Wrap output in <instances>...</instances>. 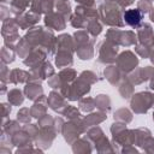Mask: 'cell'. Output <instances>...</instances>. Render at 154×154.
<instances>
[{
  "instance_id": "cell-1",
  "label": "cell",
  "mask_w": 154,
  "mask_h": 154,
  "mask_svg": "<svg viewBox=\"0 0 154 154\" xmlns=\"http://www.w3.org/2000/svg\"><path fill=\"white\" fill-rule=\"evenodd\" d=\"M99 12H100V18L102 19V22L105 24L108 25H117V26H122L123 22L120 18V6H118L117 4L113 2H107V4H102L99 7Z\"/></svg>"
},
{
  "instance_id": "cell-2",
  "label": "cell",
  "mask_w": 154,
  "mask_h": 154,
  "mask_svg": "<svg viewBox=\"0 0 154 154\" xmlns=\"http://www.w3.org/2000/svg\"><path fill=\"white\" fill-rule=\"evenodd\" d=\"M154 103V94L150 93H138L134 95L131 100V108L136 113H146Z\"/></svg>"
},
{
  "instance_id": "cell-3",
  "label": "cell",
  "mask_w": 154,
  "mask_h": 154,
  "mask_svg": "<svg viewBox=\"0 0 154 154\" xmlns=\"http://www.w3.org/2000/svg\"><path fill=\"white\" fill-rule=\"evenodd\" d=\"M118 52L117 45L106 40L99 45V60L102 63L116 61V54Z\"/></svg>"
},
{
  "instance_id": "cell-4",
  "label": "cell",
  "mask_w": 154,
  "mask_h": 154,
  "mask_svg": "<svg viewBox=\"0 0 154 154\" xmlns=\"http://www.w3.org/2000/svg\"><path fill=\"white\" fill-rule=\"evenodd\" d=\"M137 64H138V59L130 51L122 53L117 59V65H118L119 70L122 72H125V73L132 71Z\"/></svg>"
},
{
  "instance_id": "cell-5",
  "label": "cell",
  "mask_w": 154,
  "mask_h": 154,
  "mask_svg": "<svg viewBox=\"0 0 154 154\" xmlns=\"http://www.w3.org/2000/svg\"><path fill=\"white\" fill-rule=\"evenodd\" d=\"M142 17H143V13L138 10V8H132V10H128L124 12L123 14V19L124 22L132 26V28H138L141 20H142Z\"/></svg>"
},
{
  "instance_id": "cell-6",
  "label": "cell",
  "mask_w": 154,
  "mask_h": 154,
  "mask_svg": "<svg viewBox=\"0 0 154 154\" xmlns=\"http://www.w3.org/2000/svg\"><path fill=\"white\" fill-rule=\"evenodd\" d=\"M138 29V40L141 41L142 45H149L152 41H153V37H154V34H153V30H152V26L147 23L142 24L141 26L137 28Z\"/></svg>"
},
{
  "instance_id": "cell-7",
  "label": "cell",
  "mask_w": 154,
  "mask_h": 154,
  "mask_svg": "<svg viewBox=\"0 0 154 154\" xmlns=\"http://www.w3.org/2000/svg\"><path fill=\"white\" fill-rule=\"evenodd\" d=\"M46 24L54 29V30H63L65 28V22L64 19L59 16V14H53V13H49L46 16V19H45Z\"/></svg>"
},
{
  "instance_id": "cell-8",
  "label": "cell",
  "mask_w": 154,
  "mask_h": 154,
  "mask_svg": "<svg viewBox=\"0 0 154 154\" xmlns=\"http://www.w3.org/2000/svg\"><path fill=\"white\" fill-rule=\"evenodd\" d=\"M47 102H48L49 107L53 108V109L57 111V112H63V111H61V107H66V103L64 102L63 96L59 95V94L55 93V91H52V93L49 94V97H48Z\"/></svg>"
},
{
  "instance_id": "cell-9",
  "label": "cell",
  "mask_w": 154,
  "mask_h": 154,
  "mask_svg": "<svg viewBox=\"0 0 154 154\" xmlns=\"http://www.w3.org/2000/svg\"><path fill=\"white\" fill-rule=\"evenodd\" d=\"M25 94L30 100H35L36 97H40L38 95L42 94V88L37 83H29L25 87Z\"/></svg>"
},
{
  "instance_id": "cell-10",
  "label": "cell",
  "mask_w": 154,
  "mask_h": 154,
  "mask_svg": "<svg viewBox=\"0 0 154 154\" xmlns=\"http://www.w3.org/2000/svg\"><path fill=\"white\" fill-rule=\"evenodd\" d=\"M105 76H106V78H107L112 84L118 83V81H119V78H120L119 67H118V66H108V67L105 70Z\"/></svg>"
},
{
  "instance_id": "cell-11",
  "label": "cell",
  "mask_w": 154,
  "mask_h": 154,
  "mask_svg": "<svg viewBox=\"0 0 154 154\" xmlns=\"http://www.w3.org/2000/svg\"><path fill=\"white\" fill-rule=\"evenodd\" d=\"M105 118H106V116L103 113H93V114H89L84 118L83 125L90 126V125H94V124H97V123L102 122Z\"/></svg>"
},
{
  "instance_id": "cell-12",
  "label": "cell",
  "mask_w": 154,
  "mask_h": 154,
  "mask_svg": "<svg viewBox=\"0 0 154 154\" xmlns=\"http://www.w3.org/2000/svg\"><path fill=\"white\" fill-rule=\"evenodd\" d=\"M111 102L109 99L107 97V95H99L95 99V106H97L102 111H108L111 108Z\"/></svg>"
},
{
  "instance_id": "cell-13",
  "label": "cell",
  "mask_w": 154,
  "mask_h": 154,
  "mask_svg": "<svg viewBox=\"0 0 154 154\" xmlns=\"http://www.w3.org/2000/svg\"><path fill=\"white\" fill-rule=\"evenodd\" d=\"M59 76H60V78H61V81H63L64 83H69V82H71V81L76 77V72H75V70L67 67V69L63 70V71L59 73Z\"/></svg>"
},
{
  "instance_id": "cell-14",
  "label": "cell",
  "mask_w": 154,
  "mask_h": 154,
  "mask_svg": "<svg viewBox=\"0 0 154 154\" xmlns=\"http://www.w3.org/2000/svg\"><path fill=\"white\" fill-rule=\"evenodd\" d=\"M8 100L14 103V105H20L23 102V96H22V93L18 90V89H13L8 93Z\"/></svg>"
},
{
  "instance_id": "cell-15",
  "label": "cell",
  "mask_w": 154,
  "mask_h": 154,
  "mask_svg": "<svg viewBox=\"0 0 154 154\" xmlns=\"http://www.w3.org/2000/svg\"><path fill=\"white\" fill-rule=\"evenodd\" d=\"M46 106L45 105H41L40 102H36L34 105V107L31 108V114L35 117V118H38V117H42L41 114L46 116Z\"/></svg>"
},
{
  "instance_id": "cell-16",
  "label": "cell",
  "mask_w": 154,
  "mask_h": 154,
  "mask_svg": "<svg viewBox=\"0 0 154 154\" xmlns=\"http://www.w3.org/2000/svg\"><path fill=\"white\" fill-rule=\"evenodd\" d=\"M94 106H95L94 100H93V99H90V97H87V99H83V100H81V101H79V108H81L82 111L88 112V111L93 109V108H94Z\"/></svg>"
},
{
  "instance_id": "cell-17",
  "label": "cell",
  "mask_w": 154,
  "mask_h": 154,
  "mask_svg": "<svg viewBox=\"0 0 154 154\" xmlns=\"http://www.w3.org/2000/svg\"><path fill=\"white\" fill-rule=\"evenodd\" d=\"M137 8L142 13H147L152 8V1L150 0H140L138 4H137Z\"/></svg>"
},
{
  "instance_id": "cell-18",
  "label": "cell",
  "mask_w": 154,
  "mask_h": 154,
  "mask_svg": "<svg viewBox=\"0 0 154 154\" xmlns=\"http://www.w3.org/2000/svg\"><path fill=\"white\" fill-rule=\"evenodd\" d=\"M105 1H107V2H116L118 6H120V7H125V6H128V5H130V4H132L134 2V0H105Z\"/></svg>"
},
{
  "instance_id": "cell-19",
  "label": "cell",
  "mask_w": 154,
  "mask_h": 154,
  "mask_svg": "<svg viewBox=\"0 0 154 154\" xmlns=\"http://www.w3.org/2000/svg\"><path fill=\"white\" fill-rule=\"evenodd\" d=\"M76 1L79 2V4H83L85 6H90V5L94 4V0H76Z\"/></svg>"
},
{
  "instance_id": "cell-20",
  "label": "cell",
  "mask_w": 154,
  "mask_h": 154,
  "mask_svg": "<svg viewBox=\"0 0 154 154\" xmlns=\"http://www.w3.org/2000/svg\"><path fill=\"white\" fill-rule=\"evenodd\" d=\"M150 19H152V22H154V8H152V13H150Z\"/></svg>"
},
{
  "instance_id": "cell-21",
  "label": "cell",
  "mask_w": 154,
  "mask_h": 154,
  "mask_svg": "<svg viewBox=\"0 0 154 154\" xmlns=\"http://www.w3.org/2000/svg\"><path fill=\"white\" fill-rule=\"evenodd\" d=\"M150 60H152V61H153V64H154V52L150 54Z\"/></svg>"
},
{
  "instance_id": "cell-22",
  "label": "cell",
  "mask_w": 154,
  "mask_h": 154,
  "mask_svg": "<svg viewBox=\"0 0 154 154\" xmlns=\"http://www.w3.org/2000/svg\"><path fill=\"white\" fill-rule=\"evenodd\" d=\"M150 88L152 89H154V78L152 79V82H150Z\"/></svg>"
},
{
  "instance_id": "cell-23",
  "label": "cell",
  "mask_w": 154,
  "mask_h": 154,
  "mask_svg": "<svg viewBox=\"0 0 154 154\" xmlns=\"http://www.w3.org/2000/svg\"><path fill=\"white\" fill-rule=\"evenodd\" d=\"M152 43H153V46H154V37H153V41H152Z\"/></svg>"
}]
</instances>
